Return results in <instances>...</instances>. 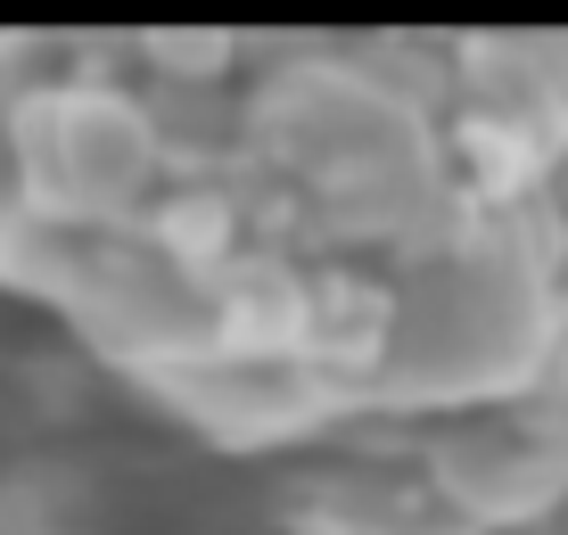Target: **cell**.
Listing matches in <instances>:
<instances>
[{
  "label": "cell",
  "instance_id": "1",
  "mask_svg": "<svg viewBox=\"0 0 568 535\" xmlns=\"http://www.w3.org/2000/svg\"><path fill=\"white\" fill-rule=\"evenodd\" d=\"M0 281L214 437L568 387V33L0 42Z\"/></svg>",
  "mask_w": 568,
  "mask_h": 535
},
{
  "label": "cell",
  "instance_id": "2",
  "mask_svg": "<svg viewBox=\"0 0 568 535\" xmlns=\"http://www.w3.org/2000/svg\"><path fill=\"white\" fill-rule=\"evenodd\" d=\"M428 486L462 519H536L568 494V421L544 404H495L428 453Z\"/></svg>",
  "mask_w": 568,
  "mask_h": 535
},
{
  "label": "cell",
  "instance_id": "3",
  "mask_svg": "<svg viewBox=\"0 0 568 535\" xmlns=\"http://www.w3.org/2000/svg\"><path fill=\"white\" fill-rule=\"evenodd\" d=\"M0 535H58L42 511H26V503H9V494H0Z\"/></svg>",
  "mask_w": 568,
  "mask_h": 535
}]
</instances>
